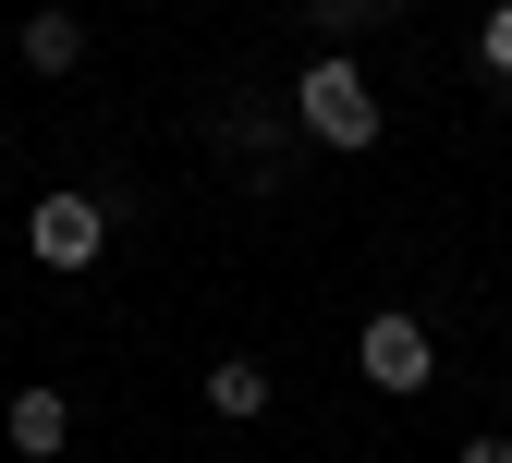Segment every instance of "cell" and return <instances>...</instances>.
Listing matches in <instances>:
<instances>
[{"mask_svg": "<svg viewBox=\"0 0 512 463\" xmlns=\"http://www.w3.org/2000/svg\"><path fill=\"white\" fill-rule=\"evenodd\" d=\"M13 49H25V74H86V25L74 13H25Z\"/></svg>", "mask_w": 512, "mask_h": 463, "instance_id": "6", "label": "cell"}, {"mask_svg": "<svg viewBox=\"0 0 512 463\" xmlns=\"http://www.w3.org/2000/svg\"><path fill=\"white\" fill-rule=\"evenodd\" d=\"M196 390H208V415H220V427H256V415H269V366H256V354H220Z\"/></svg>", "mask_w": 512, "mask_h": 463, "instance_id": "5", "label": "cell"}, {"mask_svg": "<svg viewBox=\"0 0 512 463\" xmlns=\"http://www.w3.org/2000/svg\"><path fill=\"white\" fill-rule=\"evenodd\" d=\"M0 439H13L25 463H49L61 439H74V390H61V378H25L13 403H0Z\"/></svg>", "mask_w": 512, "mask_h": 463, "instance_id": "4", "label": "cell"}, {"mask_svg": "<svg viewBox=\"0 0 512 463\" xmlns=\"http://www.w3.org/2000/svg\"><path fill=\"white\" fill-rule=\"evenodd\" d=\"M354 378H366V390H391V403H415V390L439 378V342H427V317H415V305H378V317L354 329Z\"/></svg>", "mask_w": 512, "mask_h": 463, "instance_id": "3", "label": "cell"}, {"mask_svg": "<svg viewBox=\"0 0 512 463\" xmlns=\"http://www.w3.org/2000/svg\"><path fill=\"white\" fill-rule=\"evenodd\" d=\"M293 122H305L317 147H342V159H366L378 135H391V110H378V86H366L354 49H317L305 74H293Z\"/></svg>", "mask_w": 512, "mask_h": 463, "instance_id": "1", "label": "cell"}, {"mask_svg": "<svg viewBox=\"0 0 512 463\" xmlns=\"http://www.w3.org/2000/svg\"><path fill=\"white\" fill-rule=\"evenodd\" d=\"M476 74L512 86V0H488V13H476Z\"/></svg>", "mask_w": 512, "mask_h": 463, "instance_id": "7", "label": "cell"}, {"mask_svg": "<svg viewBox=\"0 0 512 463\" xmlns=\"http://www.w3.org/2000/svg\"><path fill=\"white\" fill-rule=\"evenodd\" d=\"M25 256H37V269H98V256H110V195L49 183L37 208H25Z\"/></svg>", "mask_w": 512, "mask_h": 463, "instance_id": "2", "label": "cell"}, {"mask_svg": "<svg viewBox=\"0 0 512 463\" xmlns=\"http://www.w3.org/2000/svg\"><path fill=\"white\" fill-rule=\"evenodd\" d=\"M378 13H391V0H305L317 37H354V25H378Z\"/></svg>", "mask_w": 512, "mask_h": 463, "instance_id": "8", "label": "cell"}, {"mask_svg": "<svg viewBox=\"0 0 512 463\" xmlns=\"http://www.w3.org/2000/svg\"><path fill=\"white\" fill-rule=\"evenodd\" d=\"M452 463H512V427H476V439H464Z\"/></svg>", "mask_w": 512, "mask_h": 463, "instance_id": "9", "label": "cell"}]
</instances>
